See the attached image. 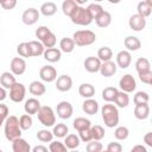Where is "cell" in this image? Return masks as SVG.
<instances>
[{
  "label": "cell",
  "mask_w": 152,
  "mask_h": 152,
  "mask_svg": "<svg viewBox=\"0 0 152 152\" xmlns=\"http://www.w3.org/2000/svg\"><path fill=\"white\" fill-rule=\"evenodd\" d=\"M39 77L42 78V81L50 83L57 80V71L51 65H44L39 70Z\"/></svg>",
  "instance_id": "8"
},
{
  "label": "cell",
  "mask_w": 152,
  "mask_h": 152,
  "mask_svg": "<svg viewBox=\"0 0 152 152\" xmlns=\"http://www.w3.org/2000/svg\"><path fill=\"white\" fill-rule=\"evenodd\" d=\"M128 25H129L131 30L139 32V31H141V30L145 28V26H146V19H145L144 17H141L140 14L137 13V14H133V15L129 18Z\"/></svg>",
  "instance_id": "11"
},
{
  "label": "cell",
  "mask_w": 152,
  "mask_h": 152,
  "mask_svg": "<svg viewBox=\"0 0 152 152\" xmlns=\"http://www.w3.org/2000/svg\"><path fill=\"white\" fill-rule=\"evenodd\" d=\"M70 152H80V151H76V150H71Z\"/></svg>",
  "instance_id": "60"
},
{
  "label": "cell",
  "mask_w": 152,
  "mask_h": 152,
  "mask_svg": "<svg viewBox=\"0 0 152 152\" xmlns=\"http://www.w3.org/2000/svg\"><path fill=\"white\" fill-rule=\"evenodd\" d=\"M77 7H78V5H77V2L75 0H65L62 4V11L68 17H71Z\"/></svg>",
  "instance_id": "30"
},
{
  "label": "cell",
  "mask_w": 152,
  "mask_h": 152,
  "mask_svg": "<svg viewBox=\"0 0 152 152\" xmlns=\"http://www.w3.org/2000/svg\"><path fill=\"white\" fill-rule=\"evenodd\" d=\"M32 152H50V150H48V147L43 145H37L32 148Z\"/></svg>",
  "instance_id": "56"
},
{
  "label": "cell",
  "mask_w": 152,
  "mask_h": 152,
  "mask_svg": "<svg viewBox=\"0 0 152 152\" xmlns=\"http://www.w3.org/2000/svg\"><path fill=\"white\" fill-rule=\"evenodd\" d=\"M148 100H150V96L146 91H138L133 97V102H134L135 106L145 104V103L148 102Z\"/></svg>",
  "instance_id": "41"
},
{
  "label": "cell",
  "mask_w": 152,
  "mask_h": 152,
  "mask_svg": "<svg viewBox=\"0 0 152 152\" xmlns=\"http://www.w3.org/2000/svg\"><path fill=\"white\" fill-rule=\"evenodd\" d=\"M72 39L76 45L78 46H87L91 45L96 40V34L90 30H80L76 31L72 36Z\"/></svg>",
  "instance_id": "3"
},
{
  "label": "cell",
  "mask_w": 152,
  "mask_h": 152,
  "mask_svg": "<svg viewBox=\"0 0 152 152\" xmlns=\"http://www.w3.org/2000/svg\"><path fill=\"white\" fill-rule=\"evenodd\" d=\"M37 115H38V120L40 121V124L43 126H45V127L55 126V124H56V116H55V113H53V110H52L51 107H49V106H42V108L37 113Z\"/></svg>",
  "instance_id": "5"
},
{
  "label": "cell",
  "mask_w": 152,
  "mask_h": 152,
  "mask_svg": "<svg viewBox=\"0 0 152 152\" xmlns=\"http://www.w3.org/2000/svg\"><path fill=\"white\" fill-rule=\"evenodd\" d=\"M114 102L116 103V106H118L119 108H125V107H127L128 103H129V97H128L127 93H125V91H119V94L116 95Z\"/></svg>",
  "instance_id": "38"
},
{
  "label": "cell",
  "mask_w": 152,
  "mask_h": 152,
  "mask_svg": "<svg viewBox=\"0 0 152 152\" xmlns=\"http://www.w3.org/2000/svg\"><path fill=\"white\" fill-rule=\"evenodd\" d=\"M135 69H137L139 75L144 74V72H147V71H151V63H150V61L147 58L140 57L135 62Z\"/></svg>",
  "instance_id": "27"
},
{
  "label": "cell",
  "mask_w": 152,
  "mask_h": 152,
  "mask_svg": "<svg viewBox=\"0 0 152 152\" xmlns=\"http://www.w3.org/2000/svg\"><path fill=\"white\" fill-rule=\"evenodd\" d=\"M44 59H46L50 63H56L61 59L62 57V51L57 48H51V49H46L44 52Z\"/></svg>",
  "instance_id": "17"
},
{
  "label": "cell",
  "mask_w": 152,
  "mask_h": 152,
  "mask_svg": "<svg viewBox=\"0 0 152 152\" xmlns=\"http://www.w3.org/2000/svg\"><path fill=\"white\" fill-rule=\"evenodd\" d=\"M137 11H138V14H140L144 18L151 15V13H152V8L150 7V5L146 1H140L137 6Z\"/></svg>",
  "instance_id": "39"
},
{
  "label": "cell",
  "mask_w": 152,
  "mask_h": 152,
  "mask_svg": "<svg viewBox=\"0 0 152 152\" xmlns=\"http://www.w3.org/2000/svg\"><path fill=\"white\" fill-rule=\"evenodd\" d=\"M151 122H152V121H151Z\"/></svg>",
  "instance_id": "63"
},
{
  "label": "cell",
  "mask_w": 152,
  "mask_h": 152,
  "mask_svg": "<svg viewBox=\"0 0 152 152\" xmlns=\"http://www.w3.org/2000/svg\"><path fill=\"white\" fill-rule=\"evenodd\" d=\"M0 118H1V124H5V121L8 118V107L4 103L0 104Z\"/></svg>",
  "instance_id": "52"
},
{
  "label": "cell",
  "mask_w": 152,
  "mask_h": 152,
  "mask_svg": "<svg viewBox=\"0 0 152 152\" xmlns=\"http://www.w3.org/2000/svg\"><path fill=\"white\" fill-rule=\"evenodd\" d=\"M6 95H7L6 89H5L4 87H1V88H0V101H4V100L6 99Z\"/></svg>",
  "instance_id": "58"
},
{
  "label": "cell",
  "mask_w": 152,
  "mask_h": 152,
  "mask_svg": "<svg viewBox=\"0 0 152 152\" xmlns=\"http://www.w3.org/2000/svg\"><path fill=\"white\" fill-rule=\"evenodd\" d=\"M0 5H1V7L5 8V10H12V8L15 7L17 1H15V0H6V1H2Z\"/></svg>",
  "instance_id": "54"
},
{
  "label": "cell",
  "mask_w": 152,
  "mask_h": 152,
  "mask_svg": "<svg viewBox=\"0 0 152 152\" xmlns=\"http://www.w3.org/2000/svg\"><path fill=\"white\" fill-rule=\"evenodd\" d=\"M132 62V56L129 53V51L122 50L116 55V64L121 68V69H126L129 66Z\"/></svg>",
  "instance_id": "15"
},
{
  "label": "cell",
  "mask_w": 152,
  "mask_h": 152,
  "mask_svg": "<svg viewBox=\"0 0 152 152\" xmlns=\"http://www.w3.org/2000/svg\"><path fill=\"white\" fill-rule=\"evenodd\" d=\"M148 114H150V107H148L147 103L135 106V108H134V116L138 120H145V119H147Z\"/></svg>",
  "instance_id": "28"
},
{
  "label": "cell",
  "mask_w": 152,
  "mask_h": 152,
  "mask_svg": "<svg viewBox=\"0 0 152 152\" xmlns=\"http://www.w3.org/2000/svg\"><path fill=\"white\" fill-rule=\"evenodd\" d=\"M25 94H26V88L23 83H19V82H17L10 89V99L15 103L21 102L25 97Z\"/></svg>",
  "instance_id": "6"
},
{
  "label": "cell",
  "mask_w": 152,
  "mask_h": 152,
  "mask_svg": "<svg viewBox=\"0 0 152 152\" xmlns=\"http://www.w3.org/2000/svg\"><path fill=\"white\" fill-rule=\"evenodd\" d=\"M56 42H57V39H56V36L52 33V32H50L43 40H42V43H43V45L46 48V49H51V48H55V45H56Z\"/></svg>",
  "instance_id": "48"
},
{
  "label": "cell",
  "mask_w": 152,
  "mask_h": 152,
  "mask_svg": "<svg viewBox=\"0 0 152 152\" xmlns=\"http://www.w3.org/2000/svg\"><path fill=\"white\" fill-rule=\"evenodd\" d=\"M30 44V49H31V55L32 57H38L40 55H44L45 52V46L43 45L42 42H38V40H31L28 42Z\"/></svg>",
  "instance_id": "26"
},
{
  "label": "cell",
  "mask_w": 152,
  "mask_h": 152,
  "mask_svg": "<svg viewBox=\"0 0 152 152\" xmlns=\"http://www.w3.org/2000/svg\"><path fill=\"white\" fill-rule=\"evenodd\" d=\"M21 19H23V23L25 25H33L39 19V11L33 8V7H30V8L24 11V13L21 15Z\"/></svg>",
  "instance_id": "9"
},
{
  "label": "cell",
  "mask_w": 152,
  "mask_h": 152,
  "mask_svg": "<svg viewBox=\"0 0 152 152\" xmlns=\"http://www.w3.org/2000/svg\"><path fill=\"white\" fill-rule=\"evenodd\" d=\"M124 44L127 48V50H129V51H137L141 48V42L139 40V38H137L134 36H127L124 40Z\"/></svg>",
  "instance_id": "22"
},
{
  "label": "cell",
  "mask_w": 152,
  "mask_h": 152,
  "mask_svg": "<svg viewBox=\"0 0 152 152\" xmlns=\"http://www.w3.org/2000/svg\"><path fill=\"white\" fill-rule=\"evenodd\" d=\"M100 72L102 76L104 77H110L113 76L115 72H116V64L112 61H108V62H104L102 63L101 65V69H100Z\"/></svg>",
  "instance_id": "21"
},
{
  "label": "cell",
  "mask_w": 152,
  "mask_h": 152,
  "mask_svg": "<svg viewBox=\"0 0 152 152\" xmlns=\"http://www.w3.org/2000/svg\"><path fill=\"white\" fill-rule=\"evenodd\" d=\"M57 12V6L55 2L52 1H48V2H44L42 6H40V13L45 17H51L55 13Z\"/></svg>",
  "instance_id": "29"
},
{
  "label": "cell",
  "mask_w": 152,
  "mask_h": 152,
  "mask_svg": "<svg viewBox=\"0 0 152 152\" xmlns=\"http://www.w3.org/2000/svg\"><path fill=\"white\" fill-rule=\"evenodd\" d=\"M128 134H129V131H128V128L125 127V126H119V127H116V129H115V132H114V137H115V139H118V140H125V139H127V138H128Z\"/></svg>",
  "instance_id": "45"
},
{
  "label": "cell",
  "mask_w": 152,
  "mask_h": 152,
  "mask_svg": "<svg viewBox=\"0 0 152 152\" xmlns=\"http://www.w3.org/2000/svg\"><path fill=\"white\" fill-rule=\"evenodd\" d=\"M72 87V80L69 75H61L56 80V88L59 91H69Z\"/></svg>",
  "instance_id": "14"
},
{
  "label": "cell",
  "mask_w": 152,
  "mask_h": 152,
  "mask_svg": "<svg viewBox=\"0 0 152 152\" xmlns=\"http://www.w3.org/2000/svg\"><path fill=\"white\" fill-rule=\"evenodd\" d=\"M102 152H108V151H107V150H106V151H102Z\"/></svg>",
  "instance_id": "61"
},
{
  "label": "cell",
  "mask_w": 152,
  "mask_h": 152,
  "mask_svg": "<svg viewBox=\"0 0 152 152\" xmlns=\"http://www.w3.org/2000/svg\"><path fill=\"white\" fill-rule=\"evenodd\" d=\"M21 128L19 124V119L15 115H10L4 124V132L5 137L10 141H14L21 138Z\"/></svg>",
  "instance_id": "1"
},
{
  "label": "cell",
  "mask_w": 152,
  "mask_h": 152,
  "mask_svg": "<svg viewBox=\"0 0 152 152\" xmlns=\"http://www.w3.org/2000/svg\"><path fill=\"white\" fill-rule=\"evenodd\" d=\"M15 83H17V81H15V77H14V75L12 72L5 71V72L1 74V76H0L1 87H4L5 89H11Z\"/></svg>",
  "instance_id": "18"
},
{
  "label": "cell",
  "mask_w": 152,
  "mask_h": 152,
  "mask_svg": "<svg viewBox=\"0 0 152 152\" xmlns=\"http://www.w3.org/2000/svg\"><path fill=\"white\" fill-rule=\"evenodd\" d=\"M26 70V62L21 57H14L11 61V71L15 76H20Z\"/></svg>",
  "instance_id": "10"
},
{
  "label": "cell",
  "mask_w": 152,
  "mask_h": 152,
  "mask_svg": "<svg viewBox=\"0 0 152 152\" xmlns=\"http://www.w3.org/2000/svg\"><path fill=\"white\" fill-rule=\"evenodd\" d=\"M144 142H145L147 146L152 147V132H148V133H146V134L144 135Z\"/></svg>",
  "instance_id": "55"
},
{
  "label": "cell",
  "mask_w": 152,
  "mask_h": 152,
  "mask_svg": "<svg viewBox=\"0 0 152 152\" xmlns=\"http://www.w3.org/2000/svg\"><path fill=\"white\" fill-rule=\"evenodd\" d=\"M91 131V135H93V140H97L100 141L103 137H104V128L100 125H94L90 127Z\"/></svg>",
  "instance_id": "42"
},
{
  "label": "cell",
  "mask_w": 152,
  "mask_h": 152,
  "mask_svg": "<svg viewBox=\"0 0 152 152\" xmlns=\"http://www.w3.org/2000/svg\"><path fill=\"white\" fill-rule=\"evenodd\" d=\"M68 132H69L68 126L65 124H62V122L55 125L53 126V131H52L53 135L57 137V138H65L68 135Z\"/></svg>",
  "instance_id": "36"
},
{
  "label": "cell",
  "mask_w": 152,
  "mask_h": 152,
  "mask_svg": "<svg viewBox=\"0 0 152 152\" xmlns=\"http://www.w3.org/2000/svg\"><path fill=\"white\" fill-rule=\"evenodd\" d=\"M78 134H80V139H81L82 141H84V142H89V141L93 140V135H91V131H90V128H88V129H83V131L78 132Z\"/></svg>",
  "instance_id": "50"
},
{
  "label": "cell",
  "mask_w": 152,
  "mask_h": 152,
  "mask_svg": "<svg viewBox=\"0 0 152 152\" xmlns=\"http://www.w3.org/2000/svg\"><path fill=\"white\" fill-rule=\"evenodd\" d=\"M119 94V90L114 87H107L102 90V99L106 101V102H112V101H115V97L116 95Z\"/></svg>",
  "instance_id": "32"
},
{
  "label": "cell",
  "mask_w": 152,
  "mask_h": 152,
  "mask_svg": "<svg viewBox=\"0 0 152 152\" xmlns=\"http://www.w3.org/2000/svg\"><path fill=\"white\" fill-rule=\"evenodd\" d=\"M70 19H71V21H72L74 24L81 25V26H87V25H89V24L94 20V19L90 17L88 10L84 8V7H82V6H78V7L75 10V12H74L72 15L70 17Z\"/></svg>",
  "instance_id": "4"
},
{
  "label": "cell",
  "mask_w": 152,
  "mask_h": 152,
  "mask_svg": "<svg viewBox=\"0 0 152 152\" xmlns=\"http://www.w3.org/2000/svg\"><path fill=\"white\" fill-rule=\"evenodd\" d=\"M131 152H147V150L142 145H135V146H133V148L131 150Z\"/></svg>",
  "instance_id": "57"
},
{
  "label": "cell",
  "mask_w": 152,
  "mask_h": 152,
  "mask_svg": "<svg viewBox=\"0 0 152 152\" xmlns=\"http://www.w3.org/2000/svg\"><path fill=\"white\" fill-rule=\"evenodd\" d=\"M150 84H151V86H152V82H151V83H150Z\"/></svg>",
  "instance_id": "62"
},
{
  "label": "cell",
  "mask_w": 152,
  "mask_h": 152,
  "mask_svg": "<svg viewBox=\"0 0 152 152\" xmlns=\"http://www.w3.org/2000/svg\"><path fill=\"white\" fill-rule=\"evenodd\" d=\"M84 69L88 71V72H97L100 71L101 69V65H102V62L97 58V57H94V56H90V57H87L84 59Z\"/></svg>",
  "instance_id": "12"
},
{
  "label": "cell",
  "mask_w": 152,
  "mask_h": 152,
  "mask_svg": "<svg viewBox=\"0 0 152 152\" xmlns=\"http://www.w3.org/2000/svg\"><path fill=\"white\" fill-rule=\"evenodd\" d=\"M101 114H102V120L104 125L109 128H113L118 126L119 124V110L114 104H103L101 108Z\"/></svg>",
  "instance_id": "2"
},
{
  "label": "cell",
  "mask_w": 152,
  "mask_h": 152,
  "mask_svg": "<svg viewBox=\"0 0 152 152\" xmlns=\"http://www.w3.org/2000/svg\"><path fill=\"white\" fill-rule=\"evenodd\" d=\"M75 42L72 38H68V37H64L61 39L59 42V50L62 52H65V53H70L74 51L75 49Z\"/></svg>",
  "instance_id": "24"
},
{
  "label": "cell",
  "mask_w": 152,
  "mask_h": 152,
  "mask_svg": "<svg viewBox=\"0 0 152 152\" xmlns=\"http://www.w3.org/2000/svg\"><path fill=\"white\" fill-rule=\"evenodd\" d=\"M78 93L84 99H91L95 95V88L90 83H82L78 87Z\"/></svg>",
  "instance_id": "23"
},
{
  "label": "cell",
  "mask_w": 152,
  "mask_h": 152,
  "mask_svg": "<svg viewBox=\"0 0 152 152\" xmlns=\"http://www.w3.org/2000/svg\"><path fill=\"white\" fill-rule=\"evenodd\" d=\"M74 108L70 102L68 101H62L57 104V114L61 119H69L72 115Z\"/></svg>",
  "instance_id": "13"
},
{
  "label": "cell",
  "mask_w": 152,
  "mask_h": 152,
  "mask_svg": "<svg viewBox=\"0 0 152 152\" xmlns=\"http://www.w3.org/2000/svg\"><path fill=\"white\" fill-rule=\"evenodd\" d=\"M119 86H120V88H121L122 91H125V93H132L137 88V82H135V80H134V77L132 75L126 74V75H124L120 78Z\"/></svg>",
  "instance_id": "7"
},
{
  "label": "cell",
  "mask_w": 152,
  "mask_h": 152,
  "mask_svg": "<svg viewBox=\"0 0 152 152\" xmlns=\"http://www.w3.org/2000/svg\"><path fill=\"white\" fill-rule=\"evenodd\" d=\"M80 141H81V139H80L78 135H76V134H68V135L65 137V141H64V144H65V146H66L68 148H70V150H75V148L78 147Z\"/></svg>",
  "instance_id": "35"
},
{
  "label": "cell",
  "mask_w": 152,
  "mask_h": 152,
  "mask_svg": "<svg viewBox=\"0 0 152 152\" xmlns=\"http://www.w3.org/2000/svg\"><path fill=\"white\" fill-rule=\"evenodd\" d=\"M139 78L142 83H146V84H150L152 82V71H147V72H144V74H140L139 75Z\"/></svg>",
  "instance_id": "53"
},
{
  "label": "cell",
  "mask_w": 152,
  "mask_h": 152,
  "mask_svg": "<svg viewBox=\"0 0 152 152\" xmlns=\"http://www.w3.org/2000/svg\"><path fill=\"white\" fill-rule=\"evenodd\" d=\"M95 23H96V25L99 27H102V28L108 27L110 25V23H112V14L109 12L104 11L97 19H95Z\"/></svg>",
  "instance_id": "31"
},
{
  "label": "cell",
  "mask_w": 152,
  "mask_h": 152,
  "mask_svg": "<svg viewBox=\"0 0 152 152\" xmlns=\"http://www.w3.org/2000/svg\"><path fill=\"white\" fill-rule=\"evenodd\" d=\"M28 90L34 96H42V95L45 94L46 88H45L44 83H42L39 81H33V82H31V84L28 87Z\"/></svg>",
  "instance_id": "25"
},
{
  "label": "cell",
  "mask_w": 152,
  "mask_h": 152,
  "mask_svg": "<svg viewBox=\"0 0 152 152\" xmlns=\"http://www.w3.org/2000/svg\"><path fill=\"white\" fill-rule=\"evenodd\" d=\"M146 2H147V4L150 5V7L152 8V0H146Z\"/></svg>",
  "instance_id": "59"
},
{
  "label": "cell",
  "mask_w": 152,
  "mask_h": 152,
  "mask_svg": "<svg viewBox=\"0 0 152 152\" xmlns=\"http://www.w3.org/2000/svg\"><path fill=\"white\" fill-rule=\"evenodd\" d=\"M32 122H33V120H32L31 115H28V114H24V115H21V116L19 118L20 128H21L23 131H27V129H30L31 126H32Z\"/></svg>",
  "instance_id": "43"
},
{
  "label": "cell",
  "mask_w": 152,
  "mask_h": 152,
  "mask_svg": "<svg viewBox=\"0 0 152 152\" xmlns=\"http://www.w3.org/2000/svg\"><path fill=\"white\" fill-rule=\"evenodd\" d=\"M82 109L88 115H95L99 110V103H97V101H95L93 99H87L82 103Z\"/></svg>",
  "instance_id": "19"
},
{
  "label": "cell",
  "mask_w": 152,
  "mask_h": 152,
  "mask_svg": "<svg viewBox=\"0 0 152 152\" xmlns=\"http://www.w3.org/2000/svg\"><path fill=\"white\" fill-rule=\"evenodd\" d=\"M87 10H88V12H89V14L93 19H97L104 12V10L102 8V6L100 4H90L87 7Z\"/></svg>",
  "instance_id": "37"
},
{
  "label": "cell",
  "mask_w": 152,
  "mask_h": 152,
  "mask_svg": "<svg viewBox=\"0 0 152 152\" xmlns=\"http://www.w3.org/2000/svg\"><path fill=\"white\" fill-rule=\"evenodd\" d=\"M42 108L40 106V102L37 100V99H28L26 100L25 104H24V109H25V113L28 114V115H32V114H37L39 112V109Z\"/></svg>",
  "instance_id": "16"
},
{
  "label": "cell",
  "mask_w": 152,
  "mask_h": 152,
  "mask_svg": "<svg viewBox=\"0 0 152 152\" xmlns=\"http://www.w3.org/2000/svg\"><path fill=\"white\" fill-rule=\"evenodd\" d=\"M17 52L19 53L20 57H32L31 55V49H30V44L27 42L20 43L17 46Z\"/></svg>",
  "instance_id": "40"
},
{
  "label": "cell",
  "mask_w": 152,
  "mask_h": 152,
  "mask_svg": "<svg viewBox=\"0 0 152 152\" xmlns=\"http://www.w3.org/2000/svg\"><path fill=\"white\" fill-rule=\"evenodd\" d=\"M112 57H113V51H112L110 48L102 46V48L99 49V51H97V58L101 62H103V63L104 62H108V61H110Z\"/></svg>",
  "instance_id": "34"
},
{
  "label": "cell",
  "mask_w": 152,
  "mask_h": 152,
  "mask_svg": "<svg viewBox=\"0 0 152 152\" xmlns=\"http://www.w3.org/2000/svg\"><path fill=\"white\" fill-rule=\"evenodd\" d=\"M87 152H102L103 151V146L100 141L97 140H91L87 144V147H86Z\"/></svg>",
  "instance_id": "47"
},
{
  "label": "cell",
  "mask_w": 152,
  "mask_h": 152,
  "mask_svg": "<svg viewBox=\"0 0 152 152\" xmlns=\"http://www.w3.org/2000/svg\"><path fill=\"white\" fill-rule=\"evenodd\" d=\"M50 32H51V31H50L49 27H46V26H39V27L36 30V37L42 42Z\"/></svg>",
  "instance_id": "49"
},
{
  "label": "cell",
  "mask_w": 152,
  "mask_h": 152,
  "mask_svg": "<svg viewBox=\"0 0 152 152\" xmlns=\"http://www.w3.org/2000/svg\"><path fill=\"white\" fill-rule=\"evenodd\" d=\"M49 150L50 152H68V147L61 141H51L49 145Z\"/></svg>",
  "instance_id": "46"
},
{
  "label": "cell",
  "mask_w": 152,
  "mask_h": 152,
  "mask_svg": "<svg viewBox=\"0 0 152 152\" xmlns=\"http://www.w3.org/2000/svg\"><path fill=\"white\" fill-rule=\"evenodd\" d=\"M37 138L42 142H51L52 138H53V133L48 131V129H40L37 133Z\"/></svg>",
  "instance_id": "44"
},
{
  "label": "cell",
  "mask_w": 152,
  "mask_h": 152,
  "mask_svg": "<svg viewBox=\"0 0 152 152\" xmlns=\"http://www.w3.org/2000/svg\"><path fill=\"white\" fill-rule=\"evenodd\" d=\"M12 150L13 152H32L30 144L23 138L12 141Z\"/></svg>",
  "instance_id": "20"
},
{
  "label": "cell",
  "mask_w": 152,
  "mask_h": 152,
  "mask_svg": "<svg viewBox=\"0 0 152 152\" xmlns=\"http://www.w3.org/2000/svg\"><path fill=\"white\" fill-rule=\"evenodd\" d=\"M72 126H74V128H75L76 131L81 132V131H83V129L90 128V127H91V122H90L88 119H86V118H76V119L74 120V122H72Z\"/></svg>",
  "instance_id": "33"
},
{
  "label": "cell",
  "mask_w": 152,
  "mask_h": 152,
  "mask_svg": "<svg viewBox=\"0 0 152 152\" xmlns=\"http://www.w3.org/2000/svg\"><path fill=\"white\" fill-rule=\"evenodd\" d=\"M107 151H108V152H122V146H121L120 142L112 141V142L108 144Z\"/></svg>",
  "instance_id": "51"
}]
</instances>
